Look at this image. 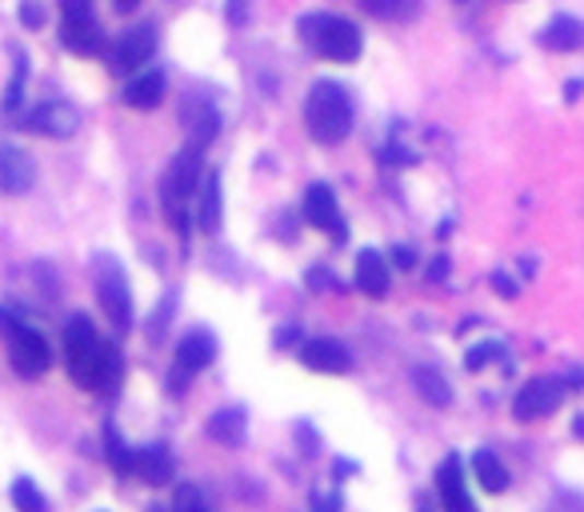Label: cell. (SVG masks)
<instances>
[{"instance_id":"1","label":"cell","mask_w":584,"mask_h":512,"mask_svg":"<svg viewBox=\"0 0 584 512\" xmlns=\"http://www.w3.org/2000/svg\"><path fill=\"white\" fill-rule=\"evenodd\" d=\"M65 361H69L72 381L89 393H113L125 376V361H120L117 345L96 337L89 316H72L69 328H65Z\"/></svg>"},{"instance_id":"2","label":"cell","mask_w":584,"mask_h":512,"mask_svg":"<svg viewBox=\"0 0 584 512\" xmlns=\"http://www.w3.org/2000/svg\"><path fill=\"white\" fill-rule=\"evenodd\" d=\"M304 120L316 144H340L352 132V101L337 81H316L304 96Z\"/></svg>"},{"instance_id":"3","label":"cell","mask_w":584,"mask_h":512,"mask_svg":"<svg viewBox=\"0 0 584 512\" xmlns=\"http://www.w3.org/2000/svg\"><path fill=\"white\" fill-rule=\"evenodd\" d=\"M301 36L316 57L340 60V65L357 60L361 57V48H364L361 28H357L352 21H344V16H332V12H313V16H304Z\"/></svg>"},{"instance_id":"4","label":"cell","mask_w":584,"mask_h":512,"mask_svg":"<svg viewBox=\"0 0 584 512\" xmlns=\"http://www.w3.org/2000/svg\"><path fill=\"white\" fill-rule=\"evenodd\" d=\"M0 333H4V340H9V361H12V369H16V376L33 381V376L48 373L52 352H48V340L40 337L36 328H28L24 321H16L12 313L0 309Z\"/></svg>"},{"instance_id":"5","label":"cell","mask_w":584,"mask_h":512,"mask_svg":"<svg viewBox=\"0 0 584 512\" xmlns=\"http://www.w3.org/2000/svg\"><path fill=\"white\" fill-rule=\"evenodd\" d=\"M200 156L205 152L192 149V144H185V149L176 152V161L168 164V173H164V209H168V217H173V224L180 229V233H188V197H197L200 193Z\"/></svg>"},{"instance_id":"6","label":"cell","mask_w":584,"mask_h":512,"mask_svg":"<svg viewBox=\"0 0 584 512\" xmlns=\"http://www.w3.org/2000/svg\"><path fill=\"white\" fill-rule=\"evenodd\" d=\"M93 280H96V301L105 309V316L117 328L132 325V296H129V280H125V268L113 260V256H93Z\"/></svg>"},{"instance_id":"7","label":"cell","mask_w":584,"mask_h":512,"mask_svg":"<svg viewBox=\"0 0 584 512\" xmlns=\"http://www.w3.org/2000/svg\"><path fill=\"white\" fill-rule=\"evenodd\" d=\"M304 221L313 224V229H320L332 245H344V241H349V229H344L340 205H337V197H332V188L328 185H308V193H304Z\"/></svg>"},{"instance_id":"8","label":"cell","mask_w":584,"mask_h":512,"mask_svg":"<svg viewBox=\"0 0 584 512\" xmlns=\"http://www.w3.org/2000/svg\"><path fill=\"white\" fill-rule=\"evenodd\" d=\"M212 357H217V340H212V333H205V328H197V333H188L180 345H176V364H173V393H180L185 388V376H197L200 369H209Z\"/></svg>"},{"instance_id":"9","label":"cell","mask_w":584,"mask_h":512,"mask_svg":"<svg viewBox=\"0 0 584 512\" xmlns=\"http://www.w3.org/2000/svg\"><path fill=\"white\" fill-rule=\"evenodd\" d=\"M152 53H156V28H152V24L125 28V36H120L117 48H113V57H108V69L113 72H137L141 65H149Z\"/></svg>"},{"instance_id":"10","label":"cell","mask_w":584,"mask_h":512,"mask_svg":"<svg viewBox=\"0 0 584 512\" xmlns=\"http://www.w3.org/2000/svg\"><path fill=\"white\" fill-rule=\"evenodd\" d=\"M564 400V384L561 381H549V376H540V381H528L513 400V412L516 420H540V417H552Z\"/></svg>"},{"instance_id":"11","label":"cell","mask_w":584,"mask_h":512,"mask_svg":"<svg viewBox=\"0 0 584 512\" xmlns=\"http://www.w3.org/2000/svg\"><path fill=\"white\" fill-rule=\"evenodd\" d=\"M36 185V164L24 149H16L12 140H0V193L21 197Z\"/></svg>"},{"instance_id":"12","label":"cell","mask_w":584,"mask_h":512,"mask_svg":"<svg viewBox=\"0 0 584 512\" xmlns=\"http://www.w3.org/2000/svg\"><path fill=\"white\" fill-rule=\"evenodd\" d=\"M436 492H441L444 512H477V504L468 497L460 456H444L441 461V468H436Z\"/></svg>"},{"instance_id":"13","label":"cell","mask_w":584,"mask_h":512,"mask_svg":"<svg viewBox=\"0 0 584 512\" xmlns=\"http://www.w3.org/2000/svg\"><path fill=\"white\" fill-rule=\"evenodd\" d=\"M301 361H304V369H313V373L340 376V373H349L352 357H349V349H344L340 340L320 337V340H308V345H304V349H301Z\"/></svg>"},{"instance_id":"14","label":"cell","mask_w":584,"mask_h":512,"mask_svg":"<svg viewBox=\"0 0 584 512\" xmlns=\"http://www.w3.org/2000/svg\"><path fill=\"white\" fill-rule=\"evenodd\" d=\"M24 125L36 128V132H45V137H72V132L81 128V113L72 105H65V101H48V105H40L36 113H28Z\"/></svg>"},{"instance_id":"15","label":"cell","mask_w":584,"mask_h":512,"mask_svg":"<svg viewBox=\"0 0 584 512\" xmlns=\"http://www.w3.org/2000/svg\"><path fill=\"white\" fill-rule=\"evenodd\" d=\"M60 40H65V48L77 53V57H96V53H105V33H101L96 16H89V21H65L60 24Z\"/></svg>"},{"instance_id":"16","label":"cell","mask_w":584,"mask_h":512,"mask_svg":"<svg viewBox=\"0 0 584 512\" xmlns=\"http://www.w3.org/2000/svg\"><path fill=\"white\" fill-rule=\"evenodd\" d=\"M185 128H188V144L205 152L212 144V137H217V128H221V117H217V108L209 101H188Z\"/></svg>"},{"instance_id":"17","label":"cell","mask_w":584,"mask_h":512,"mask_svg":"<svg viewBox=\"0 0 584 512\" xmlns=\"http://www.w3.org/2000/svg\"><path fill=\"white\" fill-rule=\"evenodd\" d=\"M540 45L549 53H576V48H584V24L576 16H552L540 33Z\"/></svg>"},{"instance_id":"18","label":"cell","mask_w":584,"mask_h":512,"mask_svg":"<svg viewBox=\"0 0 584 512\" xmlns=\"http://www.w3.org/2000/svg\"><path fill=\"white\" fill-rule=\"evenodd\" d=\"M120 101H125L129 108H137V113H149V108H156L164 101V72H141L137 81L125 84Z\"/></svg>"},{"instance_id":"19","label":"cell","mask_w":584,"mask_h":512,"mask_svg":"<svg viewBox=\"0 0 584 512\" xmlns=\"http://www.w3.org/2000/svg\"><path fill=\"white\" fill-rule=\"evenodd\" d=\"M357 289H361L364 296H385L388 292V265H385V256L373 253V248H364V253L357 256Z\"/></svg>"},{"instance_id":"20","label":"cell","mask_w":584,"mask_h":512,"mask_svg":"<svg viewBox=\"0 0 584 512\" xmlns=\"http://www.w3.org/2000/svg\"><path fill=\"white\" fill-rule=\"evenodd\" d=\"M132 477H141L144 485H164V480H173V456L164 444H149V449H137V473Z\"/></svg>"},{"instance_id":"21","label":"cell","mask_w":584,"mask_h":512,"mask_svg":"<svg viewBox=\"0 0 584 512\" xmlns=\"http://www.w3.org/2000/svg\"><path fill=\"white\" fill-rule=\"evenodd\" d=\"M209 437L221 444H245V412L241 408H221V412H212L209 420Z\"/></svg>"},{"instance_id":"22","label":"cell","mask_w":584,"mask_h":512,"mask_svg":"<svg viewBox=\"0 0 584 512\" xmlns=\"http://www.w3.org/2000/svg\"><path fill=\"white\" fill-rule=\"evenodd\" d=\"M200 229L205 233H217L221 229V176L209 173L200 181Z\"/></svg>"},{"instance_id":"23","label":"cell","mask_w":584,"mask_h":512,"mask_svg":"<svg viewBox=\"0 0 584 512\" xmlns=\"http://www.w3.org/2000/svg\"><path fill=\"white\" fill-rule=\"evenodd\" d=\"M472 473H477L480 489L484 492H504L509 489V468L497 461V453H489V449H480L477 456H472Z\"/></svg>"},{"instance_id":"24","label":"cell","mask_w":584,"mask_h":512,"mask_svg":"<svg viewBox=\"0 0 584 512\" xmlns=\"http://www.w3.org/2000/svg\"><path fill=\"white\" fill-rule=\"evenodd\" d=\"M412 384H417V393L429 400L433 408H448L453 405V388H448V381H444L436 369H412Z\"/></svg>"},{"instance_id":"25","label":"cell","mask_w":584,"mask_h":512,"mask_svg":"<svg viewBox=\"0 0 584 512\" xmlns=\"http://www.w3.org/2000/svg\"><path fill=\"white\" fill-rule=\"evenodd\" d=\"M105 453L117 477H132V473H137V449H129V444L120 441V432L113 429V424L105 429Z\"/></svg>"},{"instance_id":"26","label":"cell","mask_w":584,"mask_h":512,"mask_svg":"<svg viewBox=\"0 0 584 512\" xmlns=\"http://www.w3.org/2000/svg\"><path fill=\"white\" fill-rule=\"evenodd\" d=\"M361 9L381 21H412L421 12V0H361Z\"/></svg>"},{"instance_id":"27","label":"cell","mask_w":584,"mask_h":512,"mask_svg":"<svg viewBox=\"0 0 584 512\" xmlns=\"http://www.w3.org/2000/svg\"><path fill=\"white\" fill-rule=\"evenodd\" d=\"M9 497H12V509H16V512H48L45 492L36 489V485H33L28 477H16V480H12Z\"/></svg>"},{"instance_id":"28","label":"cell","mask_w":584,"mask_h":512,"mask_svg":"<svg viewBox=\"0 0 584 512\" xmlns=\"http://www.w3.org/2000/svg\"><path fill=\"white\" fill-rule=\"evenodd\" d=\"M173 512H209V504H205L200 489H192V485H180V489H176V504H173Z\"/></svg>"},{"instance_id":"29","label":"cell","mask_w":584,"mask_h":512,"mask_svg":"<svg viewBox=\"0 0 584 512\" xmlns=\"http://www.w3.org/2000/svg\"><path fill=\"white\" fill-rule=\"evenodd\" d=\"M173 309H176V292H168L164 296V304L152 313V325H149V333L152 337H164V328H168V321H173Z\"/></svg>"},{"instance_id":"30","label":"cell","mask_w":584,"mask_h":512,"mask_svg":"<svg viewBox=\"0 0 584 512\" xmlns=\"http://www.w3.org/2000/svg\"><path fill=\"white\" fill-rule=\"evenodd\" d=\"M497 352H501V345H477V349H468V357H465L468 373H480V369H484V364H489Z\"/></svg>"},{"instance_id":"31","label":"cell","mask_w":584,"mask_h":512,"mask_svg":"<svg viewBox=\"0 0 584 512\" xmlns=\"http://www.w3.org/2000/svg\"><path fill=\"white\" fill-rule=\"evenodd\" d=\"M60 16L65 21H89L93 16V0H60Z\"/></svg>"},{"instance_id":"32","label":"cell","mask_w":584,"mask_h":512,"mask_svg":"<svg viewBox=\"0 0 584 512\" xmlns=\"http://www.w3.org/2000/svg\"><path fill=\"white\" fill-rule=\"evenodd\" d=\"M21 24H24V28H40V24H45V9H40L36 0H24V4H21Z\"/></svg>"},{"instance_id":"33","label":"cell","mask_w":584,"mask_h":512,"mask_svg":"<svg viewBox=\"0 0 584 512\" xmlns=\"http://www.w3.org/2000/svg\"><path fill=\"white\" fill-rule=\"evenodd\" d=\"M296 441H301V453H316L320 437L313 432V424H296Z\"/></svg>"},{"instance_id":"34","label":"cell","mask_w":584,"mask_h":512,"mask_svg":"<svg viewBox=\"0 0 584 512\" xmlns=\"http://www.w3.org/2000/svg\"><path fill=\"white\" fill-rule=\"evenodd\" d=\"M313 512H340V497H313Z\"/></svg>"},{"instance_id":"35","label":"cell","mask_w":584,"mask_h":512,"mask_svg":"<svg viewBox=\"0 0 584 512\" xmlns=\"http://www.w3.org/2000/svg\"><path fill=\"white\" fill-rule=\"evenodd\" d=\"M492 284H497V292H501V296H516V284L509 277H501V272L492 277Z\"/></svg>"},{"instance_id":"36","label":"cell","mask_w":584,"mask_h":512,"mask_svg":"<svg viewBox=\"0 0 584 512\" xmlns=\"http://www.w3.org/2000/svg\"><path fill=\"white\" fill-rule=\"evenodd\" d=\"M393 256H397V265H400V268H412V260H417V256H412V248H397Z\"/></svg>"},{"instance_id":"37","label":"cell","mask_w":584,"mask_h":512,"mask_svg":"<svg viewBox=\"0 0 584 512\" xmlns=\"http://www.w3.org/2000/svg\"><path fill=\"white\" fill-rule=\"evenodd\" d=\"M429 277H433V280L448 277V260H444V256H441V260H436V265H433V272H429Z\"/></svg>"},{"instance_id":"38","label":"cell","mask_w":584,"mask_h":512,"mask_svg":"<svg viewBox=\"0 0 584 512\" xmlns=\"http://www.w3.org/2000/svg\"><path fill=\"white\" fill-rule=\"evenodd\" d=\"M137 4H141V0H113V9L117 12H137Z\"/></svg>"},{"instance_id":"39","label":"cell","mask_w":584,"mask_h":512,"mask_svg":"<svg viewBox=\"0 0 584 512\" xmlns=\"http://www.w3.org/2000/svg\"><path fill=\"white\" fill-rule=\"evenodd\" d=\"M576 437H584V420H576Z\"/></svg>"}]
</instances>
